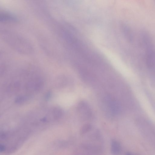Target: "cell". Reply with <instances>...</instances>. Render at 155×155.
Wrapping results in <instances>:
<instances>
[{
  "label": "cell",
  "instance_id": "5b68a950",
  "mask_svg": "<svg viewBox=\"0 0 155 155\" xmlns=\"http://www.w3.org/2000/svg\"><path fill=\"white\" fill-rule=\"evenodd\" d=\"M111 152L115 154L119 153L121 151V146L117 140H113L111 142Z\"/></svg>",
  "mask_w": 155,
  "mask_h": 155
},
{
  "label": "cell",
  "instance_id": "6da1fadb",
  "mask_svg": "<svg viewBox=\"0 0 155 155\" xmlns=\"http://www.w3.org/2000/svg\"><path fill=\"white\" fill-rule=\"evenodd\" d=\"M3 39L8 44L19 52L28 54L32 51L30 44L21 37L17 36H10L5 37Z\"/></svg>",
  "mask_w": 155,
  "mask_h": 155
},
{
  "label": "cell",
  "instance_id": "52a82bcc",
  "mask_svg": "<svg viewBox=\"0 0 155 155\" xmlns=\"http://www.w3.org/2000/svg\"><path fill=\"white\" fill-rule=\"evenodd\" d=\"M153 1H154V3L155 4V0H153Z\"/></svg>",
  "mask_w": 155,
  "mask_h": 155
},
{
  "label": "cell",
  "instance_id": "277c9868",
  "mask_svg": "<svg viewBox=\"0 0 155 155\" xmlns=\"http://www.w3.org/2000/svg\"><path fill=\"white\" fill-rule=\"evenodd\" d=\"M107 99L108 105L111 112L114 114H118L120 111V105L119 102L112 97H109Z\"/></svg>",
  "mask_w": 155,
  "mask_h": 155
},
{
  "label": "cell",
  "instance_id": "8992f818",
  "mask_svg": "<svg viewBox=\"0 0 155 155\" xmlns=\"http://www.w3.org/2000/svg\"><path fill=\"white\" fill-rule=\"evenodd\" d=\"M92 128V126L91 124L89 123L84 124L81 129L80 130L81 134L82 135L89 132L91 130Z\"/></svg>",
  "mask_w": 155,
  "mask_h": 155
},
{
  "label": "cell",
  "instance_id": "7a4b0ae2",
  "mask_svg": "<svg viewBox=\"0 0 155 155\" xmlns=\"http://www.w3.org/2000/svg\"><path fill=\"white\" fill-rule=\"evenodd\" d=\"M77 110L80 118L84 120H87L91 118L92 115L91 109L88 105L84 101L78 105Z\"/></svg>",
  "mask_w": 155,
  "mask_h": 155
},
{
  "label": "cell",
  "instance_id": "3957f363",
  "mask_svg": "<svg viewBox=\"0 0 155 155\" xmlns=\"http://www.w3.org/2000/svg\"><path fill=\"white\" fill-rule=\"evenodd\" d=\"M147 67L150 71L155 74V51L151 49H148L146 56Z\"/></svg>",
  "mask_w": 155,
  "mask_h": 155
}]
</instances>
